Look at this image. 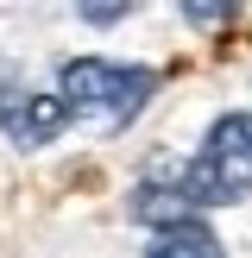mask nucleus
I'll use <instances>...</instances> for the list:
<instances>
[{
    "label": "nucleus",
    "instance_id": "nucleus-1",
    "mask_svg": "<svg viewBox=\"0 0 252 258\" xmlns=\"http://www.w3.org/2000/svg\"><path fill=\"white\" fill-rule=\"evenodd\" d=\"M158 88V76L139 63H107V57H70L63 63V113H76L95 133H120L126 120H139Z\"/></svg>",
    "mask_w": 252,
    "mask_h": 258
},
{
    "label": "nucleus",
    "instance_id": "nucleus-2",
    "mask_svg": "<svg viewBox=\"0 0 252 258\" xmlns=\"http://www.w3.org/2000/svg\"><path fill=\"white\" fill-rule=\"evenodd\" d=\"M252 196V113H221L208 126V145L183 170V202L189 208H227Z\"/></svg>",
    "mask_w": 252,
    "mask_h": 258
},
{
    "label": "nucleus",
    "instance_id": "nucleus-3",
    "mask_svg": "<svg viewBox=\"0 0 252 258\" xmlns=\"http://www.w3.org/2000/svg\"><path fill=\"white\" fill-rule=\"evenodd\" d=\"M63 126H70V113H63V101H57V95H38V88H25V95H7V101H0V133H7L19 151L50 145Z\"/></svg>",
    "mask_w": 252,
    "mask_h": 258
},
{
    "label": "nucleus",
    "instance_id": "nucleus-4",
    "mask_svg": "<svg viewBox=\"0 0 252 258\" xmlns=\"http://www.w3.org/2000/svg\"><path fill=\"white\" fill-rule=\"evenodd\" d=\"M126 214H133L139 227H158V233L189 227V202H183V189H164V183H139L133 202H126Z\"/></svg>",
    "mask_w": 252,
    "mask_h": 258
},
{
    "label": "nucleus",
    "instance_id": "nucleus-5",
    "mask_svg": "<svg viewBox=\"0 0 252 258\" xmlns=\"http://www.w3.org/2000/svg\"><path fill=\"white\" fill-rule=\"evenodd\" d=\"M151 258H227V252H221V239H214L202 221H189V227H170V233H158Z\"/></svg>",
    "mask_w": 252,
    "mask_h": 258
},
{
    "label": "nucleus",
    "instance_id": "nucleus-6",
    "mask_svg": "<svg viewBox=\"0 0 252 258\" xmlns=\"http://www.w3.org/2000/svg\"><path fill=\"white\" fill-rule=\"evenodd\" d=\"M183 19H196V25H227L233 7H183Z\"/></svg>",
    "mask_w": 252,
    "mask_h": 258
},
{
    "label": "nucleus",
    "instance_id": "nucleus-7",
    "mask_svg": "<svg viewBox=\"0 0 252 258\" xmlns=\"http://www.w3.org/2000/svg\"><path fill=\"white\" fill-rule=\"evenodd\" d=\"M120 13H126V7H88L82 19H88V25H113V19H120Z\"/></svg>",
    "mask_w": 252,
    "mask_h": 258
}]
</instances>
